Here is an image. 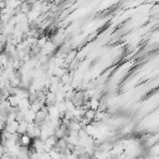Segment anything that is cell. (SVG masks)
<instances>
[{
  "label": "cell",
  "instance_id": "cell-3",
  "mask_svg": "<svg viewBox=\"0 0 159 159\" xmlns=\"http://www.w3.org/2000/svg\"><path fill=\"white\" fill-rule=\"evenodd\" d=\"M83 117H86L88 120H94V117H96V111L94 109H86V113H84V116Z\"/></svg>",
  "mask_w": 159,
  "mask_h": 159
},
{
  "label": "cell",
  "instance_id": "cell-1",
  "mask_svg": "<svg viewBox=\"0 0 159 159\" xmlns=\"http://www.w3.org/2000/svg\"><path fill=\"white\" fill-rule=\"evenodd\" d=\"M32 138L29 135V134H21L20 135V145L21 147H26V148H29L31 144H32Z\"/></svg>",
  "mask_w": 159,
  "mask_h": 159
},
{
  "label": "cell",
  "instance_id": "cell-2",
  "mask_svg": "<svg viewBox=\"0 0 159 159\" xmlns=\"http://www.w3.org/2000/svg\"><path fill=\"white\" fill-rule=\"evenodd\" d=\"M29 122L26 120H21L19 122V128H17V133L19 134H26L27 133V129H29Z\"/></svg>",
  "mask_w": 159,
  "mask_h": 159
},
{
  "label": "cell",
  "instance_id": "cell-4",
  "mask_svg": "<svg viewBox=\"0 0 159 159\" xmlns=\"http://www.w3.org/2000/svg\"><path fill=\"white\" fill-rule=\"evenodd\" d=\"M4 129H5V122L0 120V134L4 132Z\"/></svg>",
  "mask_w": 159,
  "mask_h": 159
}]
</instances>
